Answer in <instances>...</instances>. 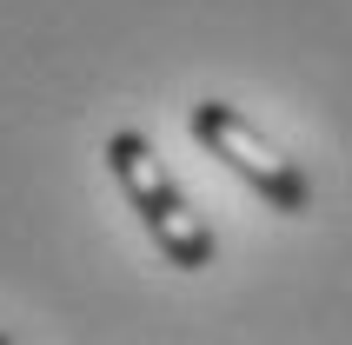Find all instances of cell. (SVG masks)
Masks as SVG:
<instances>
[{
    "label": "cell",
    "instance_id": "obj_1",
    "mask_svg": "<svg viewBox=\"0 0 352 345\" xmlns=\"http://www.w3.org/2000/svg\"><path fill=\"white\" fill-rule=\"evenodd\" d=\"M107 172L120 179L126 206L140 212V226L153 232V246L166 252L179 272L213 266V226H206V219L193 212V199L173 186V172H166V159L146 146V133L120 126V133L107 140Z\"/></svg>",
    "mask_w": 352,
    "mask_h": 345
},
{
    "label": "cell",
    "instance_id": "obj_2",
    "mask_svg": "<svg viewBox=\"0 0 352 345\" xmlns=\"http://www.w3.org/2000/svg\"><path fill=\"white\" fill-rule=\"evenodd\" d=\"M193 140L213 159H226L273 212H306V206H313V179L299 172V159H286L239 107H226V100H199V107H193Z\"/></svg>",
    "mask_w": 352,
    "mask_h": 345
}]
</instances>
